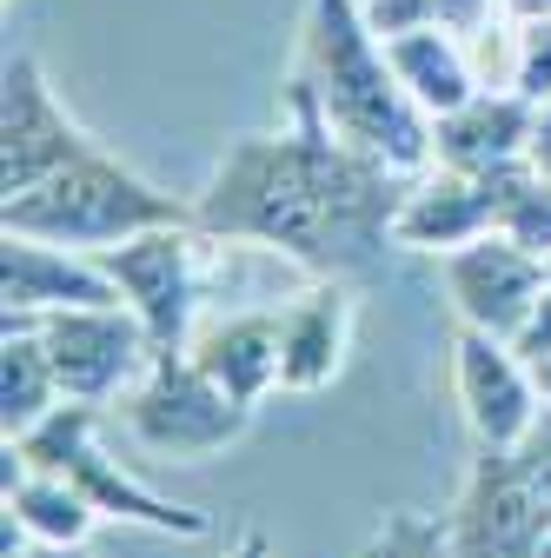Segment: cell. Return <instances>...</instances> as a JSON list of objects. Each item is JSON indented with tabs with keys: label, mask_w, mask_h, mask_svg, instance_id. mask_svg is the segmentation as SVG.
<instances>
[{
	"label": "cell",
	"mask_w": 551,
	"mask_h": 558,
	"mask_svg": "<svg viewBox=\"0 0 551 558\" xmlns=\"http://www.w3.org/2000/svg\"><path fill=\"white\" fill-rule=\"evenodd\" d=\"M399 173L359 154L353 140H339L306 81H293L286 126L226 140L193 199V220L220 246L293 259L306 279H353L379 266V253H399Z\"/></svg>",
	"instance_id": "1"
},
{
	"label": "cell",
	"mask_w": 551,
	"mask_h": 558,
	"mask_svg": "<svg viewBox=\"0 0 551 558\" xmlns=\"http://www.w3.org/2000/svg\"><path fill=\"white\" fill-rule=\"evenodd\" d=\"M319 113L332 120L339 140H353L359 154L392 167L399 180L426 173L432 154V113L412 100L392 74V53L372 34L359 0H306L299 21V74Z\"/></svg>",
	"instance_id": "2"
},
{
	"label": "cell",
	"mask_w": 551,
	"mask_h": 558,
	"mask_svg": "<svg viewBox=\"0 0 551 558\" xmlns=\"http://www.w3.org/2000/svg\"><path fill=\"white\" fill-rule=\"evenodd\" d=\"M186 220H193V199H173L147 173H133L113 147H87L81 160L53 167L40 186L0 199V233L74 246V253H107L133 233L186 227Z\"/></svg>",
	"instance_id": "3"
},
{
	"label": "cell",
	"mask_w": 551,
	"mask_h": 558,
	"mask_svg": "<svg viewBox=\"0 0 551 558\" xmlns=\"http://www.w3.org/2000/svg\"><path fill=\"white\" fill-rule=\"evenodd\" d=\"M458 558H544L551 545V405L518 446H472L445 512Z\"/></svg>",
	"instance_id": "4"
},
{
	"label": "cell",
	"mask_w": 551,
	"mask_h": 558,
	"mask_svg": "<svg viewBox=\"0 0 551 558\" xmlns=\"http://www.w3.org/2000/svg\"><path fill=\"white\" fill-rule=\"evenodd\" d=\"M100 426H107V405H87V399H66L60 412H47L34 433H21V459L34 472H60L74 493L113 519V525H140V532H167V538H206L213 532V512L199 506H180V499H160L154 485H140L120 459H107L100 446Z\"/></svg>",
	"instance_id": "5"
},
{
	"label": "cell",
	"mask_w": 551,
	"mask_h": 558,
	"mask_svg": "<svg viewBox=\"0 0 551 558\" xmlns=\"http://www.w3.org/2000/svg\"><path fill=\"white\" fill-rule=\"evenodd\" d=\"M120 426L133 446H147L154 459L173 465H199V459H220L226 446L246 439L253 426V405H240L226 386H213L193 353H154V366L126 386L120 399Z\"/></svg>",
	"instance_id": "6"
},
{
	"label": "cell",
	"mask_w": 551,
	"mask_h": 558,
	"mask_svg": "<svg viewBox=\"0 0 551 558\" xmlns=\"http://www.w3.org/2000/svg\"><path fill=\"white\" fill-rule=\"evenodd\" d=\"M206 246H213V233H199V220H186V227L133 233V240H120V246L100 253V266L113 272L120 300L133 306V319L147 326L154 353H186V339L199 332Z\"/></svg>",
	"instance_id": "7"
},
{
	"label": "cell",
	"mask_w": 551,
	"mask_h": 558,
	"mask_svg": "<svg viewBox=\"0 0 551 558\" xmlns=\"http://www.w3.org/2000/svg\"><path fill=\"white\" fill-rule=\"evenodd\" d=\"M34 326L47 339V360H53L66 399L120 405L126 386L154 366V339H147L140 319H133L126 300H113V306H66V313H47Z\"/></svg>",
	"instance_id": "8"
},
{
	"label": "cell",
	"mask_w": 551,
	"mask_h": 558,
	"mask_svg": "<svg viewBox=\"0 0 551 558\" xmlns=\"http://www.w3.org/2000/svg\"><path fill=\"white\" fill-rule=\"evenodd\" d=\"M452 399H458L472 446H518L544 418V392H538L531 360L512 339L478 332V326L452 332Z\"/></svg>",
	"instance_id": "9"
},
{
	"label": "cell",
	"mask_w": 551,
	"mask_h": 558,
	"mask_svg": "<svg viewBox=\"0 0 551 558\" xmlns=\"http://www.w3.org/2000/svg\"><path fill=\"white\" fill-rule=\"evenodd\" d=\"M87 147H100V140L60 107L47 66L34 53H14L8 81H0V199L40 186L53 167L81 160Z\"/></svg>",
	"instance_id": "10"
},
{
	"label": "cell",
	"mask_w": 551,
	"mask_h": 558,
	"mask_svg": "<svg viewBox=\"0 0 551 558\" xmlns=\"http://www.w3.org/2000/svg\"><path fill=\"white\" fill-rule=\"evenodd\" d=\"M445 293H452L458 326L518 339L525 313H531L538 293H544V259H538L531 246L505 240V233H478L472 246L445 253Z\"/></svg>",
	"instance_id": "11"
},
{
	"label": "cell",
	"mask_w": 551,
	"mask_h": 558,
	"mask_svg": "<svg viewBox=\"0 0 551 558\" xmlns=\"http://www.w3.org/2000/svg\"><path fill=\"white\" fill-rule=\"evenodd\" d=\"M499 227V193L492 173H465V167H426L412 173L399 193V214H392V246L399 253H458L478 233Z\"/></svg>",
	"instance_id": "12"
},
{
	"label": "cell",
	"mask_w": 551,
	"mask_h": 558,
	"mask_svg": "<svg viewBox=\"0 0 551 558\" xmlns=\"http://www.w3.org/2000/svg\"><path fill=\"white\" fill-rule=\"evenodd\" d=\"M113 300L120 287L100 266V253L47 246L21 233H8V246H0V306H8V319H47L66 306H113Z\"/></svg>",
	"instance_id": "13"
},
{
	"label": "cell",
	"mask_w": 551,
	"mask_h": 558,
	"mask_svg": "<svg viewBox=\"0 0 551 558\" xmlns=\"http://www.w3.org/2000/svg\"><path fill=\"white\" fill-rule=\"evenodd\" d=\"M193 366L226 386L240 405H266L272 392H280V373H286V319L280 306H253V313H220V319H199V332L186 339Z\"/></svg>",
	"instance_id": "14"
},
{
	"label": "cell",
	"mask_w": 551,
	"mask_h": 558,
	"mask_svg": "<svg viewBox=\"0 0 551 558\" xmlns=\"http://www.w3.org/2000/svg\"><path fill=\"white\" fill-rule=\"evenodd\" d=\"M280 319H286L280 392H326L339 373H346V353H353V326H359L353 287L346 279H313L299 300L280 306Z\"/></svg>",
	"instance_id": "15"
},
{
	"label": "cell",
	"mask_w": 551,
	"mask_h": 558,
	"mask_svg": "<svg viewBox=\"0 0 551 558\" xmlns=\"http://www.w3.org/2000/svg\"><path fill=\"white\" fill-rule=\"evenodd\" d=\"M531 126H538V107L525 94L486 87V94H472L458 113L432 120V154H439V167L499 173V167H518L531 154Z\"/></svg>",
	"instance_id": "16"
},
{
	"label": "cell",
	"mask_w": 551,
	"mask_h": 558,
	"mask_svg": "<svg viewBox=\"0 0 551 558\" xmlns=\"http://www.w3.org/2000/svg\"><path fill=\"white\" fill-rule=\"evenodd\" d=\"M385 53H392L399 87L419 100L432 120L458 113L472 94H486V74H478V60H472V40L445 34V27H412V34H392V40H385Z\"/></svg>",
	"instance_id": "17"
},
{
	"label": "cell",
	"mask_w": 551,
	"mask_h": 558,
	"mask_svg": "<svg viewBox=\"0 0 551 558\" xmlns=\"http://www.w3.org/2000/svg\"><path fill=\"white\" fill-rule=\"evenodd\" d=\"M60 405H66V392H60V373L47 360L40 326L34 319H8L0 326V433L21 439Z\"/></svg>",
	"instance_id": "18"
},
{
	"label": "cell",
	"mask_w": 551,
	"mask_h": 558,
	"mask_svg": "<svg viewBox=\"0 0 551 558\" xmlns=\"http://www.w3.org/2000/svg\"><path fill=\"white\" fill-rule=\"evenodd\" d=\"M8 493V519L34 538V545H87L94 538V525H100V512L66 485L60 472H21L14 485H0Z\"/></svg>",
	"instance_id": "19"
},
{
	"label": "cell",
	"mask_w": 551,
	"mask_h": 558,
	"mask_svg": "<svg viewBox=\"0 0 551 558\" xmlns=\"http://www.w3.org/2000/svg\"><path fill=\"white\" fill-rule=\"evenodd\" d=\"M492 193H499V227L492 233H505V240L531 246L538 259H551V180L531 160H518V167L492 173Z\"/></svg>",
	"instance_id": "20"
},
{
	"label": "cell",
	"mask_w": 551,
	"mask_h": 558,
	"mask_svg": "<svg viewBox=\"0 0 551 558\" xmlns=\"http://www.w3.org/2000/svg\"><path fill=\"white\" fill-rule=\"evenodd\" d=\"M353 558H458V551H452L445 512H412V506H399V512H385L372 525V538Z\"/></svg>",
	"instance_id": "21"
},
{
	"label": "cell",
	"mask_w": 551,
	"mask_h": 558,
	"mask_svg": "<svg viewBox=\"0 0 551 558\" xmlns=\"http://www.w3.org/2000/svg\"><path fill=\"white\" fill-rule=\"evenodd\" d=\"M505 87L525 94L531 107H551V14H544V21H512Z\"/></svg>",
	"instance_id": "22"
},
{
	"label": "cell",
	"mask_w": 551,
	"mask_h": 558,
	"mask_svg": "<svg viewBox=\"0 0 551 558\" xmlns=\"http://www.w3.org/2000/svg\"><path fill=\"white\" fill-rule=\"evenodd\" d=\"M359 8H366L379 40L412 34V27H439V0H359Z\"/></svg>",
	"instance_id": "23"
},
{
	"label": "cell",
	"mask_w": 551,
	"mask_h": 558,
	"mask_svg": "<svg viewBox=\"0 0 551 558\" xmlns=\"http://www.w3.org/2000/svg\"><path fill=\"white\" fill-rule=\"evenodd\" d=\"M505 14V0H439V27L458 34V40H478V34H492Z\"/></svg>",
	"instance_id": "24"
},
{
	"label": "cell",
	"mask_w": 551,
	"mask_h": 558,
	"mask_svg": "<svg viewBox=\"0 0 551 558\" xmlns=\"http://www.w3.org/2000/svg\"><path fill=\"white\" fill-rule=\"evenodd\" d=\"M512 345H518L531 366H538V360H551V279H544V293H538V306L525 313V326H518V339H512Z\"/></svg>",
	"instance_id": "25"
},
{
	"label": "cell",
	"mask_w": 551,
	"mask_h": 558,
	"mask_svg": "<svg viewBox=\"0 0 551 558\" xmlns=\"http://www.w3.org/2000/svg\"><path fill=\"white\" fill-rule=\"evenodd\" d=\"M220 558H272V538L259 532V525H240L233 538H226V551Z\"/></svg>",
	"instance_id": "26"
},
{
	"label": "cell",
	"mask_w": 551,
	"mask_h": 558,
	"mask_svg": "<svg viewBox=\"0 0 551 558\" xmlns=\"http://www.w3.org/2000/svg\"><path fill=\"white\" fill-rule=\"evenodd\" d=\"M544 180H551V107H538V126H531V154H525Z\"/></svg>",
	"instance_id": "27"
},
{
	"label": "cell",
	"mask_w": 551,
	"mask_h": 558,
	"mask_svg": "<svg viewBox=\"0 0 551 558\" xmlns=\"http://www.w3.org/2000/svg\"><path fill=\"white\" fill-rule=\"evenodd\" d=\"M21 558H94L87 545H27Z\"/></svg>",
	"instance_id": "28"
},
{
	"label": "cell",
	"mask_w": 551,
	"mask_h": 558,
	"mask_svg": "<svg viewBox=\"0 0 551 558\" xmlns=\"http://www.w3.org/2000/svg\"><path fill=\"white\" fill-rule=\"evenodd\" d=\"M531 373H538V392H544V405H551V360H538Z\"/></svg>",
	"instance_id": "29"
},
{
	"label": "cell",
	"mask_w": 551,
	"mask_h": 558,
	"mask_svg": "<svg viewBox=\"0 0 551 558\" xmlns=\"http://www.w3.org/2000/svg\"><path fill=\"white\" fill-rule=\"evenodd\" d=\"M544 279H551V259H544Z\"/></svg>",
	"instance_id": "30"
},
{
	"label": "cell",
	"mask_w": 551,
	"mask_h": 558,
	"mask_svg": "<svg viewBox=\"0 0 551 558\" xmlns=\"http://www.w3.org/2000/svg\"><path fill=\"white\" fill-rule=\"evenodd\" d=\"M544 558H551V545H544Z\"/></svg>",
	"instance_id": "31"
}]
</instances>
